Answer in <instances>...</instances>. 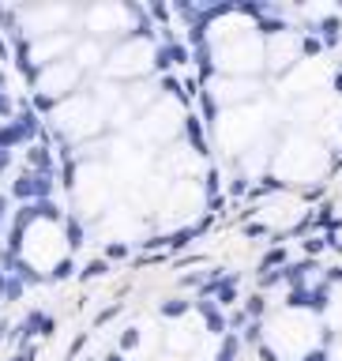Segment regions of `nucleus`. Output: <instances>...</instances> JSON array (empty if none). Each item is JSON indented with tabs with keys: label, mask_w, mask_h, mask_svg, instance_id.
<instances>
[{
	"label": "nucleus",
	"mask_w": 342,
	"mask_h": 361,
	"mask_svg": "<svg viewBox=\"0 0 342 361\" xmlns=\"http://www.w3.org/2000/svg\"><path fill=\"white\" fill-rule=\"evenodd\" d=\"M57 173H34V170H23L19 177L8 181V196L23 207V203H42V200H53L57 192Z\"/></svg>",
	"instance_id": "nucleus-1"
},
{
	"label": "nucleus",
	"mask_w": 342,
	"mask_h": 361,
	"mask_svg": "<svg viewBox=\"0 0 342 361\" xmlns=\"http://www.w3.org/2000/svg\"><path fill=\"white\" fill-rule=\"evenodd\" d=\"M286 312H308V316H324L331 309V286L316 282V286H301V290H286L282 301Z\"/></svg>",
	"instance_id": "nucleus-2"
},
{
	"label": "nucleus",
	"mask_w": 342,
	"mask_h": 361,
	"mask_svg": "<svg viewBox=\"0 0 342 361\" xmlns=\"http://www.w3.org/2000/svg\"><path fill=\"white\" fill-rule=\"evenodd\" d=\"M184 64H192V49L189 42H158V46L151 49V72L158 75H170V68H184Z\"/></svg>",
	"instance_id": "nucleus-3"
},
{
	"label": "nucleus",
	"mask_w": 342,
	"mask_h": 361,
	"mask_svg": "<svg viewBox=\"0 0 342 361\" xmlns=\"http://www.w3.org/2000/svg\"><path fill=\"white\" fill-rule=\"evenodd\" d=\"M53 331H57V316L53 312H42V309H30L23 320L15 324V338L19 343H38V338H53Z\"/></svg>",
	"instance_id": "nucleus-4"
},
{
	"label": "nucleus",
	"mask_w": 342,
	"mask_h": 361,
	"mask_svg": "<svg viewBox=\"0 0 342 361\" xmlns=\"http://www.w3.org/2000/svg\"><path fill=\"white\" fill-rule=\"evenodd\" d=\"M181 136L189 139L192 155H200V158H211V132H207L203 117L196 113V109H189V113L181 117Z\"/></svg>",
	"instance_id": "nucleus-5"
},
{
	"label": "nucleus",
	"mask_w": 342,
	"mask_h": 361,
	"mask_svg": "<svg viewBox=\"0 0 342 361\" xmlns=\"http://www.w3.org/2000/svg\"><path fill=\"white\" fill-rule=\"evenodd\" d=\"M192 312H200L207 335H215V338L229 335V316H226V309H218L211 298H192Z\"/></svg>",
	"instance_id": "nucleus-6"
},
{
	"label": "nucleus",
	"mask_w": 342,
	"mask_h": 361,
	"mask_svg": "<svg viewBox=\"0 0 342 361\" xmlns=\"http://www.w3.org/2000/svg\"><path fill=\"white\" fill-rule=\"evenodd\" d=\"M57 147H49V144H30L23 151V158H27V170H34V173H57V155H53Z\"/></svg>",
	"instance_id": "nucleus-7"
},
{
	"label": "nucleus",
	"mask_w": 342,
	"mask_h": 361,
	"mask_svg": "<svg viewBox=\"0 0 342 361\" xmlns=\"http://www.w3.org/2000/svg\"><path fill=\"white\" fill-rule=\"evenodd\" d=\"M312 271H324L316 264V260H297V264H286L282 267V286L286 290H301V286H308V275Z\"/></svg>",
	"instance_id": "nucleus-8"
},
{
	"label": "nucleus",
	"mask_w": 342,
	"mask_h": 361,
	"mask_svg": "<svg viewBox=\"0 0 342 361\" xmlns=\"http://www.w3.org/2000/svg\"><path fill=\"white\" fill-rule=\"evenodd\" d=\"M61 229H64V248H68V256H75L87 245V222L75 211H68V218L61 222Z\"/></svg>",
	"instance_id": "nucleus-9"
},
{
	"label": "nucleus",
	"mask_w": 342,
	"mask_h": 361,
	"mask_svg": "<svg viewBox=\"0 0 342 361\" xmlns=\"http://www.w3.org/2000/svg\"><path fill=\"white\" fill-rule=\"evenodd\" d=\"M312 34L324 42V49H335L338 42H342V19L338 15H327V19H319V23L312 27Z\"/></svg>",
	"instance_id": "nucleus-10"
},
{
	"label": "nucleus",
	"mask_w": 342,
	"mask_h": 361,
	"mask_svg": "<svg viewBox=\"0 0 342 361\" xmlns=\"http://www.w3.org/2000/svg\"><path fill=\"white\" fill-rule=\"evenodd\" d=\"M192 312V298H162L158 301V316L162 320H184Z\"/></svg>",
	"instance_id": "nucleus-11"
},
{
	"label": "nucleus",
	"mask_w": 342,
	"mask_h": 361,
	"mask_svg": "<svg viewBox=\"0 0 342 361\" xmlns=\"http://www.w3.org/2000/svg\"><path fill=\"white\" fill-rule=\"evenodd\" d=\"M68 279H80V264H75V256L53 260V267H49V286H53V282H68Z\"/></svg>",
	"instance_id": "nucleus-12"
},
{
	"label": "nucleus",
	"mask_w": 342,
	"mask_h": 361,
	"mask_svg": "<svg viewBox=\"0 0 342 361\" xmlns=\"http://www.w3.org/2000/svg\"><path fill=\"white\" fill-rule=\"evenodd\" d=\"M241 335H222V343H218V350H215V361H241Z\"/></svg>",
	"instance_id": "nucleus-13"
},
{
	"label": "nucleus",
	"mask_w": 342,
	"mask_h": 361,
	"mask_svg": "<svg viewBox=\"0 0 342 361\" xmlns=\"http://www.w3.org/2000/svg\"><path fill=\"white\" fill-rule=\"evenodd\" d=\"M286 264H290L286 245H274V248H267V253L260 256V275H263V271H279V267H286Z\"/></svg>",
	"instance_id": "nucleus-14"
},
{
	"label": "nucleus",
	"mask_w": 342,
	"mask_h": 361,
	"mask_svg": "<svg viewBox=\"0 0 342 361\" xmlns=\"http://www.w3.org/2000/svg\"><path fill=\"white\" fill-rule=\"evenodd\" d=\"M109 271H113V264H109L106 256H94L87 267H80V282H94V279H106Z\"/></svg>",
	"instance_id": "nucleus-15"
},
{
	"label": "nucleus",
	"mask_w": 342,
	"mask_h": 361,
	"mask_svg": "<svg viewBox=\"0 0 342 361\" xmlns=\"http://www.w3.org/2000/svg\"><path fill=\"white\" fill-rule=\"evenodd\" d=\"M147 15H151V23L158 30H165V27H170V19H173V4H165V0H151Z\"/></svg>",
	"instance_id": "nucleus-16"
},
{
	"label": "nucleus",
	"mask_w": 342,
	"mask_h": 361,
	"mask_svg": "<svg viewBox=\"0 0 342 361\" xmlns=\"http://www.w3.org/2000/svg\"><path fill=\"white\" fill-rule=\"evenodd\" d=\"M203 196H207V200L226 196L222 192V170H218V166H207V173H203Z\"/></svg>",
	"instance_id": "nucleus-17"
},
{
	"label": "nucleus",
	"mask_w": 342,
	"mask_h": 361,
	"mask_svg": "<svg viewBox=\"0 0 342 361\" xmlns=\"http://www.w3.org/2000/svg\"><path fill=\"white\" fill-rule=\"evenodd\" d=\"M245 312H248V320H263L267 316V293H252V298H245Z\"/></svg>",
	"instance_id": "nucleus-18"
},
{
	"label": "nucleus",
	"mask_w": 342,
	"mask_h": 361,
	"mask_svg": "<svg viewBox=\"0 0 342 361\" xmlns=\"http://www.w3.org/2000/svg\"><path fill=\"white\" fill-rule=\"evenodd\" d=\"M102 256L113 264V260H125V256H132V245L128 241H120V237H113V241H106L102 245Z\"/></svg>",
	"instance_id": "nucleus-19"
},
{
	"label": "nucleus",
	"mask_w": 342,
	"mask_h": 361,
	"mask_svg": "<svg viewBox=\"0 0 342 361\" xmlns=\"http://www.w3.org/2000/svg\"><path fill=\"white\" fill-rule=\"evenodd\" d=\"M139 343H143V331H139V327H125V331H120V338H117V350H120V354H132V350H139Z\"/></svg>",
	"instance_id": "nucleus-20"
},
{
	"label": "nucleus",
	"mask_w": 342,
	"mask_h": 361,
	"mask_svg": "<svg viewBox=\"0 0 342 361\" xmlns=\"http://www.w3.org/2000/svg\"><path fill=\"white\" fill-rule=\"evenodd\" d=\"M263 331H267V327H263V320H252L245 331H241V343H245V346H263V343H267V338H263Z\"/></svg>",
	"instance_id": "nucleus-21"
},
{
	"label": "nucleus",
	"mask_w": 342,
	"mask_h": 361,
	"mask_svg": "<svg viewBox=\"0 0 342 361\" xmlns=\"http://www.w3.org/2000/svg\"><path fill=\"white\" fill-rule=\"evenodd\" d=\"M30 109H34V113L42 117V113H53V109H57V98L53 94H46V91H34L30 94V102H27Z\"/></svg>",
	"instance_id": "nucleus-22"
},
{
	"label": "nucleus",
	"mask_w": 342,
	"mask_h": 361,
	"mask_svg": "<svg viewBox=\"0 0 342 361\" xmlns=\"http://www.w3.org/2000/svg\"><path fill=\"white\" fill-rule=\"evenodd\" d=\"M324 53V42H319L312 30H301V57L308 61V57H319Z\"/></svg>",
	"instance_id": "nucleus-23"
},
{
	"label": "nucleus",
	"mask_w": 342,
	"mask_h": 361,
	"mask_svg": "<svg viewBox=\"0 0 342 361\" xmlns=\"http://www.w3.org/2000/svg\"><path fill=\"white\" fill-rule=\"evenodd\" d=\"M301 248H305V256H308V260H316V256L327 248V237H324V234H308V237L301 241Z\"/></svg>",
	"instance_id": "nucleus-24"
},
{
	"label": "nucleus",
	"mask_w": 342,
	"mask_h": 361,
	"mask_svg": "<svg viewBox=\"0 0 342 361\" xmlns=\"http://www.w3.org/2000/svg\"><path fill=\"white\" fill-rule=\"evenodd\" d=\"M120 312H125V301H113V305H106V309H98V316H94V327H106L109 320H117Z\"/></svg>",
	"instance_id": "nucleus-25"
},
{
	"label": "nucleus",
	"mask_w": 342,
	"mask_h": 361,
	"mask_svg": "<svg viewBox=\"0 0 342 361\" xmlns=\"http://www.w3.org/2000/svg\"><path fill=\"white\" fill-rule=\"evenodd\" d=\"M139 253H143V256H151V253H165V234H151V237H143V241H139Z\"/></svg>",
	"instance_id": "nucleus-26"
},
{
	"label": "nucleus",
	"mask_w": 342,
	"mask_h": 361,
	"mask_svg": "<svg viewBox=\"0 0 342 361\" xmlns=\"http://www.w3.org/2000/svg\"><path fill=\"white\" fill-rule=\"evenodd\" d=\"M23 293H27V286L19 279H12L8 275V290H4V305H15V301H23Z\"/></svg>",
	"instance_id": "nucleus-27"
},
{
	"label": "nucleus",
	"mask_w": 342,
	"mask_h": 361,
	"mask_svg": "<svg viewBox=\"0 0 342 361\" xmlns=\"http://www.w3.org/2000/svg\"><path fill=\"white\" fill-rule=\"evenodd\" d=\"M226 316H229V331H234V335H241V331H245V327L252 324L245 309H234V312H226Z\"/></svg>",
	"instance_id": "nucleus-28"
},
{
	"label": "nucleus",
	"mask_w": 342,
	"mask_h": 361,
	"mask_svg": "<svg viewBox=\"0 0 342 361\" xmlns=\"http://www.w3.org/2000/svg\"><path fill=\"white\" fill-rule=\"evenodd\" d=\"M226 192H229V196H248V192H252V184H248L245 173H237V177L229 181V189H226Z\"/></svg>",
	"instance_id": "nucleus-29"
},
{
	"label": "nucleus",
	"mask_w": 342,
	"mask_h": 361,
	"mask_svg": "<svg viewBox=\"0 0 342 361\" xmlns=\"http://www.w3.org/2000/svg\"><path fill=\"white\" fill-rule=\"evenodd\" d=\"M297 361H331V350L327 346H308Z\"/></svg>",
	"instance_id": "nucleus-30"
},
{
	"label": "nucleus",
	"mask_w": 342,
	"mask_h": 361,
	"mask_svg": "<svg viewBox=\"0 0 342 361\" xmlns=\"http://www.w3.org/2000/svg\"><path fill=\"white\" fill-rule=\"evenodd\" d=\"M87 343H91V335H87V331H83V335H75V338H72V346H68V354H64V357H68V361H72V357H80Z\"/></svg>",
	"instance_id": "nucleus-31"
},
{
	"label": "nucleus",
	"mask_w": 342,
	"mask_h": 361,
	"mask_svg": "<svg viewBox=\"0 0 342 361\" xmlns=\"http://www.w3.org/2000/svg\"><path fill=\"white\" fill-rule=\"evenodd\" d=\"M165 253H151V256H136V267H158V264H165Z\"/></svg>",
	"instance_id": "nucleus-32"
},
{
	"label": "nucleus",
	"mask_w": 342,
	"mask_h": 361,
	"mask_svg": "<svg viewBox=\"0 0 342 361\" xmlns=\"http://www.w3.org/2000/svg\"><path fill=\"white\" fill-rule=\"evenodd\" d=\"M324 282H327V286H338V282H342V264L324 267Z\"/></svg>",
	"instance_id": "nucleus-33"
},
{
	"label": "nucleus",
	"mask_w": 342,
	"mask_h": 361,
	"mask_svg": "<svg viewBox=\"0 0 342 361\" xmlns=\"http://www.w3.org/2000/svg\"><path fill=\"white\" fill-rule=\"evenodd\" d=\"M256 354H260V361H282V354L274 350L271 343H263V346H256Z\"/></svg>",
	"instance_id": "nucleus-34"
},
{
	"label": "nucleus",
	"mask_w": 342,
	"mask_h": 361,
	"mask_svg": "<svg viewBox=\"0 0 342 361\" xmlns=\"http://www.w3.org/2000/svg\"><path fill=\"white\" fill-rule=\"evenodd\" d=\"M267 234H271V229L263 226V222H248V226H245V237H248V241H252V237H267Z\"/></svg>",
	"instance_id": "nucleus-35"
},
{
	"label": "nucleus",
	"mask_w": 342,
	"mask_h": 361,
	"mask_svg": "<svg viewBox=\"0 0 342 361\" xmlns=\"http://www.w3.org/2000/svg\"><path fill=\"white\" fill-rule=\"evenodd\" d=\"M12 57H15V49L8 46V38L0 34V64H12Z\"/></svg>",
	"instance_id": "nucleus-36"
},
{
	"label": "nucleus",
	"mask_w": 342,
	"mask_h": 361,
	"mask_svg": "<svg viewBox=\"0 0 342 361\" xmlns=\"http://www.w3.org/2000/svg\"><path fill=\"white\" fill-rule=\"evenodd\" d=\"M8 211H12V196H8V192H0V229H4V218H8Z\"/></svg>",
	"instance_id": "nucleus-37"
},
{
	"label": "nucleus",
	"mask_w": 342,
	"mask_h": 361,
	"mask_svg": "<svg viewBox=\"0 0 342 361\" xmlns=\"http://www.w3.org/2000/svg\"><path fill=\"white\" fill-rule=\"evenodd\" d=\"M12 170V151H0V177Z\"/></svg>",
	"instance_id": "nucleus-38"
},
{
	"label": "nucleus",
	"mask_w": 342,
	"mask_h": 361,
	"mask_svg": "<svg viewBox=\"0 0 342 361\" xmlns=\"http://www.w3.org/2000/svg\"><path fill=\"white\" fill-rule=\"evenodd\" d=\"M324 196V184H312V189H305V200H319Z\"/></svg>",
	"instance_id": "nucleus-39"
},
{
	"label": "nucleus",
	"mask_w": 342,
	"mask_h": 361,
	"mask_svg": "<svg viewBox=\"0 0 342 361\" xmlns=\"http://www.w3.org/2000/svg\"><path fill=\"white\" fill-rule=\"evenodd\" d=\"M4 290H8V275L0 271V305H4Z\"/></svg>",
	"instance_id": "nucleus-40"
},
{
	"label": "nucleus",
	"mask_w": 342,
	"mask_h": 361,
	"mask_svg": "<svg viewBox=\"0 0 342 361\" xmlns=\"http://www.w3.org/2000/svg\"><path fill=\"white\" fill-rule=\"evenodd\" d=\"M102 361H128V357H125V354H120V350H113V354H106Z\"/></svg>",
	"instance_id": "nucleus-41"
},
{
	"label": "nucleus",
	"mask_w": 342,
	"mask_h": 361,
	"mask_svg": "<svg viewBox=\"0 0 342 361\" xmlns=\"http://www.w3.org/2000/svg\"><path fill=\"white\" fill-rule=\"evenodd\" d=\"M87 361H94V357H87Z\"/></svg>",
	"instance_id": "nucleus-42"
}]
</instances>
